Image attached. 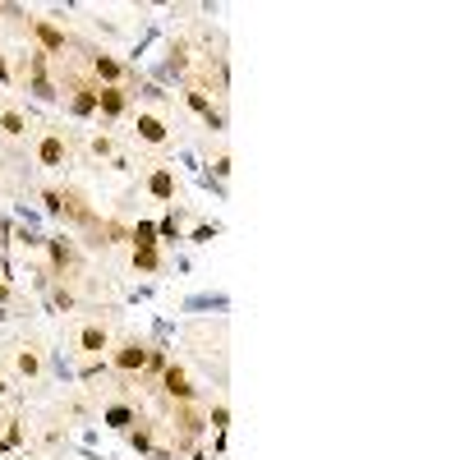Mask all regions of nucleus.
Listing matches in <instances>:
<instances>
[{
  "label": "nucleus",
  "instance_id": "39448f33",
  "mask_svg": "<svg viewBox=\"0 0 460 460\" xmlns=\"http://www.w3.org/2000/svg\"><path fill=\"white\" fill-rule=\"evenodd\" d=\"M78 345L88 354H102L106 350V327H83V332H78Z\"/></svg>",
  "mask_w": 460,
  "mask_h": 460
},
{
  "label": "nucleus",
  "instance_id": "ddd939ff",
  "mask_svg": "<svg viewBox=\"0 0 460 460\" xmlns=\"http://www.w3.org/2000/svg\"><path fill=\"white\" fill-rule=\"evenodd\" d=\"M92 69H97L102 78H120V60H111V56H97V60H92Z\"/></svg>",
  "mask_w": 460,
  "mask_h": 460
},
{
  "label": "nucleus",
  "instance_id": "423d86ee",
  "mask_svg": "<svg viewBox=\"0 0 460 460\" xmlns=\"http://www.w3.org/2000/svg\"><path fill=\"white\" fill-rule=\"evenodd\" d=\"M138 138H143V143H161V138H166V124L157 120V115H138Z\"/></svg>",
  "mask_w": 460,
  "mask_h": 460
},
{
  "label": "nucleus",
  "instance_id": "6ab92c4d",
  "mask_svg": "<svg viewBox=\"0 0 460 460\" xmlns=\"http://www.w3.org/2000/svg\"><path fill=\"white\" fill-rule=\"evenodd\" d=\"M226 419H230V410H226V405H216V410H212V428H226Z\"/></svg>",
  "mask_w": 460,
  "mask_h": 460
},
{
  "label": "nucleus",
  "instance_id": "f03ea898",
  "mask_svg": "<svg viewBox=\"0 0 460 460\" xmlns=\"http://www.w3.org/2000/svg\"><path fill=\"white\" fill-rule=\"evenodd\" d=\"M37 157H42V166H60V161H65V138L60 134H46L42 143H37Z\"/></svg>",
  "mask_w": 460,
  "mask_h": 460
},
{
  "label": "nucleus",
  "instance_id": "dca6fc26",
  "mask_svg": "<svg viewBox=\"0 0 460 460\" xmlns=\"http://www.w3.org/2000/svg\"><path fill=\"white\" fill-rule=\"evenodd\" d=\"M106 419H111V424H115V428H129V424H134V414H129V410H111Z\"/></svg>",
  "mask_w": 460,
  "mask_h": 460
},
{
  "label": "nucleus",
  "instance_id": "4468645a",
  "mask_svg": "<svg viewBox=\"0 0 460 460\" xmlns=\"http://www.w3.org/2000/svg\"><path fill=\"white\" fill-rule=\"evenodd\" d=\"M0 129H5V134H23V115H19V111H5V115H0Z\"/></svg>",
  "mask_w": 460,
  "mask_h": 460
},
{
  "label": "nucleus",
  "instance_id": "aec40b11",
  "mask_svg": "<svg viewBox=\"0 0 460 460\" xmlns=\"http://www.w3.org/2000/svg\"><path fill=\"white\" fill-rule=\"evenodd\" d=\"M0 396H5V382H0Z\"/></svg>",
  "mask_w": 460,
  "mask_h": 460
},
{
  "label": "nucleus",
  "instance_id": "0eeeda50",
  "mask_svg": "<svg viewBox=\"0 0 460 460\" xmlns=\"http://www.w3.org/2000/svg\"><path fill=\"white\" fill-rule=\"evenodd\" d=\"M97 111L120 115V111H124V92H120V88H102V92H97Z\"/></svg>",
  "mask_w": 460,
  "mask_h": 460
},
{
  "label": "nucleus",
  "instance_id": "9d476101",
  "mask_svg": "<svg viewBox=\"0 0 460 460\" xmlns=\"http://www.w3.org/2000/svg\"><path fill=\"white\" fill-rule=\"evenodd\" d=\"M189 106L198 111V115H203V120H207V124H221V115H216V111H212V102H207L203 92H189Z\"/></svg>",
  "mask_w": 460,
  "mask_h": 460
},
{
  "label": "nucleus",
  "instance_id": "9b49d317",
  "mask_svg": "<svg viewBox=\"0 0 460 460\" xmlns=\"http://www.w3.org/2000/svg\"><path fill=\"white\" fill-rule=\"evenodd\" d=\"M134 267H138V272H152V267H157V244L134 249Z\"/></svg>",
  "mask_w": 460,
  "mask_h": 460
},
{
  "label": "nucleus",
  "instance_id": "f3484780",
  "mask_svg": "<svg viewBox=\"0 0 460 460\" xmlns=\"http://www.w3.org/2000/svg\"><path fill=\"white\" fill-rule=\"evenodd\" d=\"M19 368H23V373H28V378H32V373H37V368H42V364H37V354H28V350H23V354H19Z\"/></svg>",
  "mask_w": 460,
  "mask_h": 460
},
{
  "label": "nucleus",
  "instance_id": "f257e3e1",
  "mask_svg": "<svg viewBox=\"0 0 460 460\" xmlns=\"http://www.w3.org/2000/svg\"><path fill=\"white\" fill-rule=\"evenodd\" d=\"M166 396H175V400H194V387H189V373H184L180 364H170L166 368Z\"/></svg>",
  "mask_w": 460,
  "mask_h": 460
},
{
  "label": "nucleus",
  "instance_id": "2eb2a0df",
  "mask_svg": "<svg viewBox=\"0 0 460 460\" xmlns=\"http://www.w3.org/2000/svg\"><path fill=\"white\" fill-rule=\"evenodd\" d=\"M152 235H157V226H152V221H138V230H134V244H138V249H143V244H157Z\"/></svg>",
  "mask_w": 460,
  "mask_h": 460
},
{
  "label": "nucleus",
  "instance_id": "1a4fd4ad",
  "mask_svg": "<svg viewBox=\"0 0 460 460\" xmlns=\"http://www.w3.org/2000/svg\"><path fill=\"white\" fill-rule=\"evenodd\" d=\"M97 111V88H74V115H92Z\"/></svg>",
  "mask_w": 460,
  "mask_h": 460
},
{
  "label": "nucleus",
  "instance_id": "6e6552de",
  "mask_svg": "<svg viewBox=\"0 0 460 460\" xmlns=\"http://www.w3.org/2000/svg\"><path fill=\"white\" fill-rule=\"evenodd\" d=\"M148 189H152V198H175V175H170V170H157L152 180H148Z\"/></svg>",
  "mask_w": 460,
  "mask_h": 460
},
{
  "label": "nucleus",
  "instance_id": "7ed1b4c3",
  "mask_svg": "<svg viewBox=\"0 0 460 460\" xmlns=\"http://www.w3.org/2000/svg\"><path fill=\"white\" fill-rule=\"evenodd\" d=\"M32 32H37V42H42L46 51H65V32L56 28V23H46V19H37V23H32Z\"/></svg>",
  "mask_w": 460,
  "mask_h": 460
},
{
  "label": "nucleus",
  "instance_id": "a211bd4d",
  "mask_svg": "<svg viewBox=\"0 0 460 460\" xmlns=\"http://www.w3.org/2000/svg\"><path fill=\"white\" fill-rule=\"evenodd\" d=\"M51 258H56V262H60V267H65V262L74 258V253H69V244H60V240H56V244H51Z\"/></svg>",
  "mask_w": 460,
  "mask_h": 460
},
{
  "label": "nucleus",
  "instance_id": "20e7f679",
  "mask_svg": "<svg viewBox=\"0 0 460 460\" xmlns=\"http://www.w3.org/2000/svg\"><path fill=\"white\" fill-rule=\"evenodd\" d=\"M148 364V350H143V345H124V350H115V368H124V373H134V368H143Z\"/></svg>",
  "mask_w": 460,
  "mask_h": 460
},
{
  "label": "nucleus",
  "instance_id": "f8f14e48",
  "mask_svg": "<svg viewBox=\"0 0 460 460\" xmlns=\"http://www.w3.org/2000/svg\"><path fill=\"white\" fill-rule=\"evenodd\" d=\"M175 424H180V433L189 437V442H194V437H198V428H203V419H198V414H189V410H184Z\"/></svg>",
  "mask_w": 460,
  "mask_h": 460
}]
</instances>
